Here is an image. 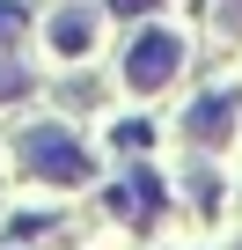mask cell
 <instances>
[{"instance_id":"1","label":"cell","mask_w":242,"mask_h":250,"mask_svg":"<svg viewBox=\"0 0 242 250\" xmlns=\"http://www.w3.org/2000/svg\"><path fill=\"white\" fill-rule=\"evenodd\" d=\"M15 147H22V169H30V177H44V184H81V177L95 169V162H88V147L66 133V125H30Z\"/></svg>"},{"instance_id":"2","label":"cell","mask_w":242,"mask_h":250,"mask_svg":"<svg viewBox=\"0 0 242 250\" xmlns=\"http://www.w3.org/2000/svg\"><path fill=\"white\" fill-rule=\"evenodd\" d=\"M176 66H184V37L147 30V37L132 44V59H125V81H132L140 96H154V88H169V81H176Z\"/></svg>"},{"instance_id":"3","label":"cell","mask_w":242,"mask_h":250,"mask_svg":"<svg viewBox=\"0 0 242 250\" xmlns=\"http://www.w3.org/2000/svg\"><path fill=\"white\" fill-rule=\"evenodd\" d=\"M227 133H235V103H227V96H205V103L191 110V140H198V147H220Z\"/></svg>"},{"instance_id":"4","label":"cell","mask_w":242,"mask_h":250,"mask_svg":"<svg viewBox=\"0 0 242 250\" xmlns=\"http://www.w3.org/2000/svg\"><path fill=\"white\" fill-rule=\"evenodd\" d=\"M52 44H59L66 59H74V52H88V44H95V15H88V8H66V15L52 22Z\"/></svg>"},{"instance_id":"5","label":"cell","mask_w":242,"mask_h":250,"mask_svg":"<svg viewBox=\"0 0 242 250\" xmlns=\"http://www.w3.org/2000/svg\"><path fill=\"white\" fill-rule=\"evenodd\" d=\"M15 37H22V8H15V0H0V52H8Z\"/></svg>"},{"instance_id":"6","label":"cell","mask_w":242,"mask_h":250,"mask_svg":"<svg viewBox=\"0 0 242 250\" xmlns=\"http://www.w3.org/2000/svg\"><path fill=\"white\" fill-rule=\"evenodd\" d=\"M22 96V66H8V59H0V103H15Z\"/></svg>"},{"instance_id":"7","label":"cell","mask_w":242,"mask_h":250,"mask_svg":"<svg viewBox=\"0 0 242 250\" xmlns=\"http://www.w3.org/2000/svg\"><path fill=\"white\" fill-rule=\"evenodd\" d=\"M103 8H110V15H147L154 0H103Z\"/></svg>"}]
</instances>
